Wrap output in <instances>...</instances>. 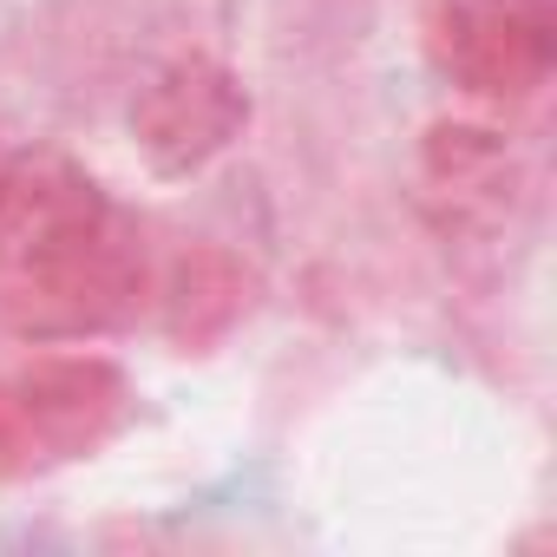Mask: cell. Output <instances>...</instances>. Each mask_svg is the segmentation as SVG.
Here are the masks:
<instances>
[{
	"instance_id": "cell-1",
	"label": "cell",
	"mask_w": 557,
	"mask_h": 557,
	"mask_svg": "<svg viewBox=\"0 0 557 557\" xmlns=\"http://www.w3.org/2000/svg\"><path fill=\"white\" fill-rule=\"evenodd\" d=\"M145 289H151L145 249L119 223H106L92 243H79L66 256L0 275V322L21 342H92V335L125 329L145 302Z\"/></svg>"
},
{
	"instance_id": "cell-2",
	"label": "cell",
	"mask_w": 557,
	"mask_h": 557,
	"mask_svg": "<svg viewBox=\"0 0 557 557\" xmlns=\"http://www.w3.org/2000/svg\"><path fill=\"white\" fill-rule=\"evenodd\" d=\"M433 66L492 106H518L550 79L557 14L550 0H440L426 14Z\"/></svg>"
},
{
	"instance_id": "cell-3",
	"label": "cell",
	"mask_w": 557,
	"mask_h": 557,
	"mask_svg": "<svg viewBox=\"0 0 557 557\" xmlns=\"http://www.w3.org/2000/svg\"><path fill=\"white\" fill-rule=\"evenodd\" d=\"M249 125V92L230 66L190 53L158 66L132 99V145L158 177H197Z\"/></svg>"
},
{
	"instance_id": "cell-4",
	"label": "cell",
	"mask_w": 557,
	"mask_h": 557,
	"mask_svg": "<svg viewBox=\"0 0 557 557\" xmlns=\"http://www.w3.org/2000/svg\"><path fill=\"white\" fill-rule=\"evenodd\" d=\"M106 223H119V216L79 158H66L53 145H27L0 164V275L66 256L79 243H92Z\"/></svg>"
},
{
	"instance_id": "cell-5",
	"label": "cell",
	"mask_w": 557,
	"mask_h": 557,
	"mask_svg": "<svg viewBox=\"0 0 557 557\" xmlns=\"http://www.w3.org/2000/svg\"><path fill=\"white\" fill-rule=\"evenodd\" d=\"M27 420H34V440H40V459H79L92 446H106L132 407V387L112 361L99 355H40L21 381H14Z\"/></svg>"
},
{
	"instance_id": "cell-6",
	"label": "cell",
	"mask_w": 557,
	"mask_h": 557,
	"mask_svg": "<svg viewBox=\"0 0 557 557\" xmlns=\"http://www.w3.org/2000/svg\"><path fill=\"white\" fill-rule=\"evenodd\" d=\"M420 177H426V203L453 230H498L518 197V158H511L505 132L472 125V119H446L426 132Z\"/></svg>"
},
{
	"instance_id": "cell-7",
	"label": "cell",
	"mask_w": 557,
	"mask_h": 557,
	"mask_svg": "<svg viewBox=\"0 0 557 557\" xmlns=\"http://www.w3.org/2000/svg\"><path fill=\"white\" fill-rule=\"evenodd\" d=\"M249 296H256V275L230 249H190L164 275L158 315H164V335L177 348H210V342H223L249 315Z\"/></svg>"
},
{
	"instance_id": "cell-8",
	"label": "cell",
	"mask_w": 557,
	"mask_h": 557,
	"mask_svg": "<svg viewBox=\"0 0 557 557\" xmlns=\"http://www.w3.org/2000/svg\"><path fill=\"white\" fill-rule=\"evenodd\" d=\"M40 466V440H34V420L14 394V381H0V479H21Z\"/></svg>"
}]
</instances>
